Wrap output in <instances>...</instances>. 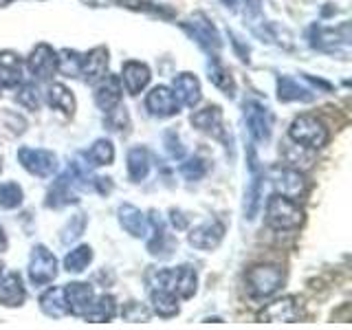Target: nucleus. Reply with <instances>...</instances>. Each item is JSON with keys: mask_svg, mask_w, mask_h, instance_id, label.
<instances>
[{"mask_svg": "<svg viewBox=\"0 0 352 330\" xmlns=\"http://www.w3.org/2000/svg\"><path fill=\"white\" fill-rule=\"evenodd\" d=\"M267 225L275 231H295L304 223V212L297 201L286 198L282 194H273L267 201Z\"/></svg>", "mask_w": 352, "mask_h": 330, "instance_id": "nucleus-1", "label": "nucleus"}, {"mask_svg": "<svg viewBox=\"0 0 352 330\" xmlns=\"http://www.w3.org/2000/svg\"><path fill=\"white\" fill-rule=\"evenodd\" d=\"M247 282V293L253 300H267V297L275 295L284 284V269L280 264H256L251 267L245 275Z\"/></svg>", "mask_w": 352, "mask_h": 330, "instance_id": "nucleus-2", "label": "nucleus"}, {"mask_svg": "<svg viewBox=\"0 0 352 330\" xmlns=\"http://www.w3.org/2000/svg\"><path fill=\"white\" fill-rule=\"evenodd\" d=\"M289 137H291V141L297 143V146H302L306 150H322L330 139V132L319 117L300 115L291 121Z\"/></svg>", "mask_w": 352, "mask_h": 330, "instance_id": "nucleus-3", "label": "nucleus"}, {"mask_svg": "<svg viewBox=\"0 0 352 330\" xmlns=\"http://www.w3.org/2000/svg\"><path fill=\"white\" fill-rule=\"evenodd\" d=\"M181 29L190 36L198 47L203 51L209 53V58L212 55H218L220 49H223V40H220V33L218 29L214 27V22L209 20L205 14H194L192 18H187L181 22Z\"/></svg>", "mask_w": 352, "mask_h": 330, "instance_id": "nucleus-4", "label": "nucleus"}, {"mask_svg": "<svg viewBox=\"0 0 352 330\" xmlns=\"http://www.w3.org/2000/svg\"><path fill=\"white\" fill-rule=\"evenodd\" d=\"M267 176H269L275 194L293 198V201H300V198H304L306 179L297 168H291V165H275V168H271L267 172Z\"/></svg>", "mask_w": 352, "mask_h": 330, "instance_id": "nucleus-5", "label": "nucleus"}, {"mask_svg": "<svg viewBox=\"0 0 352 330\" xmlns=\"http://www.w3.org/2000/svg\"><path fill=\"white\" fill-rule=\"evenodd\" d=\"M18 161L29 174L38 176V179H49L60 168L58 157L51 150H42V148H27V146L20 148Z\"/></svg>", "mask_w": 352, "mask_h": 330, "instance_id": "nucleus-6", "label": "nucleus"}, {"mask_svg": "<svg viewBox=\"0 0 352 330\" xmlns=\"http://www.w3.org/2000/svg\"><path fill=\"white\" fill-rule=\"evenodd\" d=\"M58 278V260L53 253L44 247L38 245L33 247L31 258H29V280L33 286H47Z\"/></svg>", "mask_w": 352, "mask_h": 330, "instance_id": "nucleus-7", "label": "nucleus"}, {"mask_svg": "<svg viewBox=\"0 0 352 330\" xmlns=\"http://www.w3.org/2000/svg\"><path fill=\"white\" fill-rule=\"evenodd\" d=\"M27 69L38 82H49L58 73V51L49 44H36L27 58Z\"/></svg>", "mask_w": 352, "mask_h": 330, "instance_id": "nucleus-8", "label": "nucleus"}, {"mask_svg": "<svg viewBox=\"0 0 352 330\" xmlns=\"http://www.w3.org/2000/svg\"><path fill=\"white\" fill-rule=\"evenodd\" d=\"M300 317V302H297L295 295H284L280 300H275L267 304L262 311L256 315L260 324H293L295 319Z\"/></svg>", "mask_w": 352, "mask_h": 330, "instance_id": "nucleus-9", "label": "nucleus"}, {"mask_svg": "<svg viewBox=\"0 0 352 330\" xmlns=\"http://www.w3.org/2000/svg\"><path fill=\"white\" fill-rule=\"evenodd\" d=\"M249 170H251V179L249 185L245 190V218L253 220L260 212V205H262V181H264V172L260 170L258 165V154L253 148H249Z\"/></svg>", "mask_w": 352, "mask_h": 330, "instance_id": "nucleus-10", "label": "nucleus"}, {"mask_svg": "<svg viewBox=\"0 0 352 330\" xmlns=\"http://www.w3.org/2000/svg\"><path fill=\"white\" fill-rule=\"evenodd\" d=\"M245 121L249 128V135L253 141L264 143L271 139V128H273V117L267 106L260 102H247L245 104Z\"/></svg>", "mask_w": 352, "mask_h": 330, "instance_id": "nucleus-11", "label": "nucleus"}, {"mask_svg": "<svg viewBox=\"0 0 352 330\" xmlns=\"http://www.w3.org/2000/svg\"><path fill=\"white\" fill-rule=\"evenodd\" d=\"M223 238H225V225L216 218L196 225L194 229H190V236H187L190 245L201 251H214L223 242Z\"/></svg>", "mask_w": 352, "mask_h": 330, "instance_id": "nucleus-12", "label": "nucleus"}, {"mask_svg": "<svg viewBox=\"0 0 352 330\" xmlns=\"http://www.w3.org/2000/svg\"><path fill=\"white\" fill-rule=\"evenodd\" d=\"M146 108L150 110V115L159 119H168L181 113L179 99H176L174 91L168 86H154L146 97Z\"/></svg>", "mask_w": 352, "mask_h": 330, "instance_id": "nucleus-13", "label": "nucleus"}, {"mask_svg": "<svg viewBox=\"0 0 352 330\" xmlns=\"http://www.w3.org/2000/svg\"><path fill=\"white\" fill-rule=\"evenodd\" d=\"M117 218H119L121 229H124L126 234H130L132 238L146 240V238L150 236V220H148V216L143 214L139 207L130 205V203L119 205V209H117Z\"/></svg>", "mask_w": 352, "mask_h": 330, "instance_id": "nucleus-14", "label": "nucleus"}, {"mask_svg": "<svg viewBox=\"0 0 352 330\" xmlns=\"http://www.w3.org/2000/svg\"><path fill=\"white\" fill-rule=\"evenodd\" d=\"M121 95H124V86H121L119 75L106 73L102 80L95 82V104L104 113H110L115 106L121 104Z\"/></svg>", "mask_w": 352, "mask_h": 330, "instance_id": "nucleus-15", "label": "nucleus"}, {"mask_svg": "<svg viewBox=\"0 0 352 330\" xmlns=\"http://www.w3.org/2000/svg\"><path fill=\"white\" fill-rule=\"evenodd\" d=\"M80 183L77 181V176L73 174V170L69 168L62 176H58V181H53L51 190L47 194V207H64V205H71V203H77L80 198L75 194V185Z\"/></svg>", "mask_w": 352, "mask_h": 330, "instance_id": "nucleus-16", "label": "nucleus"}, {"mask_svg": "<svg viewBox=\"0 0 352 330\" xmlns=\"http://www.w3.org/2000/svg\"><path fill=\"white\" fill-rule=\"evenodd\" d=\"M172 91H174L176 99H179V104L187 106V108H196L198 104H201V99H203L201 80H198L194 73H179V75H174Z\"/></svg>", "mask_w": 352, "mask_h": 330, "instance_id": "nucleus-17", "label": "nucleus"}, {"mask_svg": "<svg viewBox=\"0 0 352 330\" xmlns=\"http://www.w3.org/2000/svg\"><path fill=\"white\" fill-rule=\"evenodd\" d=\"M64 295H66V304H69V313L75 317H84L91 308L95 300V291L91 284L86 282H71L64 286Z\"/></svg>", "mask_w": 352, "mask_h": 330, "instance_id": "nucleus-18", "label": "nucleus"}, {"mask_svg": "<svg viewBox=\"0 0 352 330\" xmlns=\"http://www.w3.org/2000/svg\"><path fill=\"white\" fill-rule=\"evenodd\" d=\"M25 80V62L16 51H0V86L16 88Z\"/></svg>", "mask_w": 352, "mask_h": 330, "instance_id": "nucleus-19", "label": "nucleus"}, {"mask_svg": "<svg viewBox=\"0 0 352 330\" xmlns=\"http://www.w3.org/2000/svg\"><path fill=\"white\" fill-rule=\"evenodd\" d=\"M148 220H150V234H152V240L148 242V251L152 256H170V251L174 247V238L168 234V229H165L161 214L157 209H152Z\"/></svg>", "mask_w": 352, "mask_h": 330, "instance_id": "nucleus-20", "label": "nucleus"}, {"mask_svg": "<svg viewBox=\"0 0 352 330\" xmlns=\"http://www.w3.org/2000/svg\"><path fill=\"white\" fill-rule=\"evenodd\" d=\"M150 69L148 64L130 60L124 64V71H121V86L126 88L130 95H139L141 91H146V86L150 84Z\"/></svg>", "mask_w": 352, "mask_h": 330, "instance_id": "nucleus-21", "label": "nucleus"}, {"mask_svg": "<svg viewBox=\"0 0 352 330\" xmlns=\"http://www.w3.org/2000/svg\"><path fill=\"white\" fill-rule=\"evenodd\" d=\"M106 71H108V49L106 47H95L82 58L80 75L84 77L86 84L99 82L106 75Z\"/></svg>", "mask_w": 352, "mask_h": 330, "instance_id": "nucleus-22", "label": "nucleus"}, {"mask_svg": "<svg viewBox=\"0 0 352 330\" xmlns=\"http://www.w3.org/2000/svg\"><path fill=\"white\" fill-rule=\"evenodd\" d=\"M27 300V289L20 273H7L0 278V304L7 308H18Z\"/></svg>", "mask_w": 352, "mask_h": 330, "instance_id": "nucleus-23", "label": "nucleus"}, {"mask_svg": "<svg viewBox=\"0 0 352 330\" xmlns=\"http://www.w3.org/2000/svg\"><path fill=\"white\" fill-rule=\"evenodd\" d=\"M192 126L201 132H207V135L220 137L223 135V110L218 106H205L201 110H194Z\"/></svg>", "mask_w": 352, "mask_h": 330, "instance_id": "nucleus-24", "label": "nucleus"}, {"mask_svg": "<svg viewBox=\"0 0 352 330\" xmlns=\"http://www.w3.org/2000/svg\"><path fill=\"white\" fill-rule=\"evenodd\" d=\"M40 308L47 317L60 319L69 315V304H66L64 286H51L40 295Z\"/></svg>", "mask_w": 352, "mask_h": 330, "instance_id": "nucleus-25", "label": "nucleus"}, {"mask_svg": "<svg viewBox=\"0 0 352 330\" xmlns=\"http://www.w3.org/2000/svg\"><path fill=\"white\" fill-rule=\"evenodd\" d=\"M198 289V273L190 264H181L174 269V293L179 300H192Z\"/></svg>", "mask_w": 352, "mask_h": 330, "instance_id": "nucleus-26", "label": "nucleus"}, {"mask_svg": "<svg viewBox=\"0 0 352 330\" xmlns=\"http://www.w3.org/2000/svg\"><path fill=\"white\" fill-rule=\"evenodd\" d=\"M47 104L53 110H62L66 117H73L75 115V108H77L75 95L64 84H60V82L49 84V88H47Z\"/></svg>", "mask_w": 352, "mask_h": 330, "instance_id": "nucleus-27", "label": "nucleus"}, {"mask_svg": "<svg viewBox=\"0 0 352 330\" xmlns=\"http://www.w3.org/2000/svg\"><path fill=\"white\" fill-rule=\"evenodd\" d=\"M117 315V302L113 295H99L93 300L91 308H88V313L84 315L86 322L91 324H108L113 322Z\"/></svg>", "mask_w": 352, "mask_h": 330, "instance_id": "nucleus-28", "label": "nucleus"}, {"mask_svg": "<svg viewBox=\"0 0 352 330\" xmlns=\"http://www.w3.org/2000/svg\"><path fill=\"white\" fill-rule=\"evenodd\" d=\"M150 302H152V311L163 319H172L181 313V304H179V295L174 291H150Z\"/></svg>", "mask_w": 352, "mask_h": 330, "instance_id": "nucleus-29", "label": "nucleus"}, {"mask_svg": "<svg viewBox=\"0 0 352 330\" xmlns=\"http://www.w3.org/2000/svg\"><path fill=\"white\" fill-rule=\"evenodd\" d=\"M278 99L280 102H313V93L300 86L293 77L282 75L278 77Z\"/></svg>", "mask_w": 352, "mask_h": 330, "instance_id": "nucleus-30", "label": "nucleus"}, {"mask_svg": "<svg viewBox=\"0 0 352 330\" xmlns=\"http://www.w3.org/2000/svg\"><path fill=\"white\" fill-rule=\"evenodd\" d=\"M150 174V154L146 148H132L128 152V176L132 183L146 181Z\"/></svg>", "mask_w": 352, "mask_h": 330, "instance_id": "nucleus-31", "label": "nucleus"}, {"mask_svg": "<svg viewBox=\"0 0 352 330\" xmlns=\"http://www.w3.org/2000/svg\"><path fill=\"white\" fill-rule=\"evenodd\" d=\"M207 71H209V82H212L216 88H220V91H223L227 97H234L236 95V82H234V77H231L225 66L218 62V55H212Z\"/></svg>", "mask_w": 352, "mask_h": 330, "instance_id": "nucleus-32", "label": "nucleus"}, {"mask_svg": "<svg viewBox=\"0 0 352 330\" xmlns=\"http://www.w3.org/2000/svg\"><path fill=\"white\" fill-rule=\"evenodd\" d=\"M86 161L93 168H102V165H110L115 161V146L108 139H97L91 150L86 152Z\"/></svg>", "mask_w": 352, "mask_h": 330, "instance_id": "nucleus-33", "label": "nucleus"}, {"mask_svg": "<svg viewBox=\"0 0 352 330\" xmlns=\"http://www.w3.org/2000/svg\"><path fill=\"white\" fill-rule=\"evenodd\" d=\"M91 262H93V249L88 245H80V247H75L73 251L66 253L64 269L69 273H82L88 269V264Z\"/></svg>", "mask_w": 352, "mask_h": 330, "instance_id": "nucleus-34", "label": "nucleus"}, {"mask_svg": "<svg viewBox=\"0 0 352 330\" xmlns=\"http://www.w3.org/2000/svg\"><path fill=\"white\" fill-rule=\"evenodd\" d=\"M82 53H77L75 49H62L58 53V71L64 73L66 77H77L82 71Z\"/></svg>", "mask_w": 352, "mask_h": 330, "instance_id": "nucleus-35", "label": "nucleus"}, {"mask_svg": "<svg viewBox=\"0 0 352 330\" xmlns=\"http://www.w3.org/2000/svg\"><path fill=\"white\" fill-rule=\"evenodd\" d=\"M22 187L18 183H0V207L3 209H16L22 205Z\"/></svg>", "mask_w": 352, "mask_h": 330, "instance_id": "nucleus-36", "label": "nucleus"}, {"mask_svg": "<svg viewBox=\"0 0 352 330\" xmlns=\"http://www.w3.org/2000/svg\"><path fill=\"white\" fill-rule=\"evenodd\" d=\"M183 163L179 165V172L183 179L187 181H201L203 176L207 174V163L201 157H190V159H181Z\"/></svg>", "mask_w": 352, "mask_h": 330, "instance_id": "nucleus-37", "label": "nucleus"}, {"mask_svg": "<svg viewBox=\"0 0 352 330\" xmlns=\"http://www.w3.org/2000/svg\"><path fill=\"white\" fill-rule=\"evenodd\" d=\"M16 99H18V104L22 108H27V110H40V106H42V95L38 91V86L31 84V82L20 86Z\"/></svg>", "mask_w": 352, "mask_h": 330, "instance_id": "nucleus-38", "label": "nucleus"}, {"mask_svg": "<svg viewBox=\"0 0 352 330\" xmlns=\"http://www.w3.org/2000/svg\"><path fill=\"white\" fill-rule=\"evenodd\" d=\"M121 315H124V319H128V322L139 324V322H148L152 313L148 306H143L139 302H128L124 306V311H121Z\"/></svg>", "mask_w": 352, "mask_h": 330, "instance_id": "nucleus-39", "label": "nucleus"}, {"mask_svg": "<svg viewBox=\"0 0 352 330\" xmlns=\"http://www.w3.org/2000/svg\"><path fill=\"white\" fill-rule=\"evenodd\" d=\"M84 227H86V218L84 214H77L75 218H71V223L69 227L64 229V234H62V242H66L69 245L71 240H77L82 234H84Z\"/></svg>", "mask_w": 352, "mask_h": 330, "instance_id": "nucleus-40", "label": "nucleus"}, {"mask_svg": "<svg viewBox=\"0 0 352 330\" xmlns=\"http://www.w3.org/2000/svg\"><path fill=\"white\" fill-rule=\"evenodd\" d=\"M165 150H168V154L176 161H181L185 157V148H183V143H181L179 135H176L174 130L165 132Z\"/></svg>", "mask_w": 352, "mask_h": 330, "instance_id": "nucleus-41", "label": "nucleus"}, {"mask_svg": "<svg viewBox=\"0 0 352 330\" xmlns=\"http://www.w3.org/2000/svg\"><path fill=\"white\" fill-rule=\"evenodd\" d=\"M93 183H95L99 194H110V192H113V181H110V179H104V176H99V179H95Z\"/></svg>", "mask_w": 352, "mask_h": 330, "instance_id": "nucleus-42", "label": "nucleus"}, {"mask_svg": "<svg viewBox=\"0 0 352 330\" xmlns=\"http://www.w3.org/2000/svg\"><path fill=\"white\" fill-rule=\"evenodd\" d=\"M170 216H172V225H174L176 229H185V227H187V218H183L181 212H176V209H172Z\"/></svg>", "mask_w": 352, "mask_h": 330, "instance_id": "nucleus-43", "label": "nucleus"}, {"mask_svg": "<svg viewBox=\"0 0 352 330\" xmlns=\"http://www.w3.org/2000/svg\"><path fill=\"white\" fill-rule=\"evenodd\" d=\"M247 3V11L251 16H258L260 14V9H262V0H245Z\"/></svg>", "mask_w": 352, "mask_h": 330, "instance_id": "nucleus-44", "label": "nucleus"}, {"mask_svg": "<svg viewBox=\"0 0 352 330\" xmlns=\"http://www.w3.org/2000/svg\"><path fill=\"white\" fill-rule=\"evenodd\" d=\"M84 5H88V7H108L113 0H82Z\"/></svg>", "mask_w": 352, "mask_h": 330, "instance_id": "nucleus-45", "label": "nucleus"}, {"mask_svg": "<svg viewBox=\"0 0 352 330\" xmlns=\"http://www.w3.org/2000/svg\"><path fill=\"white\" fill-rule=\"evenodd\" d=\"M238 3H240V0H223V5H225L229 11H236V9H238Z\"/></svg>", "mask_w": 352, "mask_h": 330, "instance_id": "nucleus-46", "label": "nucleus"}, {"mask_svg": "<svg viewBox=\"0 0 352 330\" xmlns=\"http://www.w3.org/2000/svg\"><path fill=\"white\" fill-rule=\"evenodd\" d=\"M5 242H7V238H5V231H3V227H0V247H5Z\"/></svg>", "mask_w": 352, "mask_h": 330, "instance_id": "nucleus-47", "label": "nucleus"}, {"mask_svg": "<svg viewBox=\"0 0 352 330\" xmlns=\"http://www.w3.org/2000/svg\"><path fill=\"white\" fill-rule=\"evenodd\" d=\"M14 0H0V7H7V5H11Z\"/></svg>", "mask_w": 352, "mask_h": 330, "instance_id": "nucleus-48", "label": "nucleus"}, {"mask_svg": "<svg viewBox=\"0 0 352 330\" xmlns=\"http://www.w3.org/2000/svg\"><path fill=\"white\" fill-rule=\"evenodd\" d=\"M0 172H3V161H0Z\"/></svg>", "mask_w": 352, "mask_h": 330, "instance_id": "nucleus-49", "label": "nucleus"}, {"mask_svg": "<svg viewBox=\"0 0 352 330\" xmlns=\"http://www.w3.org/2000/svg\"><path fill=\"white\" fill-rule=\"evenodd\" d=\"M0 275H3V267H0Z\"/></svg>", "mask_w": 352, "mask_h": 330, "instance_id": "nucleus-50", "label": "nucleus"}, {"mask_svg": "<svg viewBox=\"0 0 352 330\" xmlns=\"http://www.w3.org/2000/svg\"><path fill=\"white\" fill-rule=\"evenodd\" d=\"M0 88H3V86H0Z\"/></svg>", "mask_w": 352, "mask_h": 330, "instance_id": "nucleus-51", "label": "nucleus"}]
</instances>
